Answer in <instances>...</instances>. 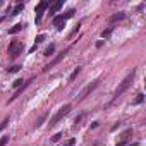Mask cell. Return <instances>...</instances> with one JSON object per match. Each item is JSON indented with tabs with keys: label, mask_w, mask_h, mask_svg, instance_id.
Masks as SVG:
<instances>
[{
	"label": "cell",
	"mask_w": 146,
	"mask_h": 146,
	"mask_svg": "<svg viewBox=\"0 0 146 146\" xmlns=\"http://www.w3.org/2000/svg\"><path fill=\"white\" fill-rule=\"evenodd\" d=\"M134 76H136V69H132V70L129 72V74L125 76V79H124V81H122V83L119 84V88L115 90V95H113V100H112V102H110V103H108V105H107L105 108H110V107H112V105H113V103L117 102V98H119V96H120V95H122L124 91H127V90L131 88V84H132V81H134Z\"/></svg>",
	"instance_id": "obj_1"
},
{
	"label": "cell",
	"mask_w": 146,
	"mask_h": 146,
	"mask_svg": "<svg viewBox=\"0 0 146 146\" xmlns=\"http://www.w3.org/2000/svg\"><path fill=\"white\" fill-rule=\"evenodd\" d=\"M70 108H72V105H70V103H67V105L60 107V108H58V112H57V113L52 117V120H50V127H53V125H55V124H57L60 119H64V117H65V115L70 112Z\"/></svg>",
	"instance_id": "obj_2"
},
{
	"label": "cell",
	"mask_w": 146,
	"mask_h": 146,
	"mask_svg": "<svg viewBox=\"0 0 146 146\" xmlns=\"http://www.w3.org/2000/svg\"><path fill=\"white\" fill-rule=\"evenodd\" d=\"M23 50H24L23 41H19V40H12V41L9 43V55H11V57H17Z\"/></svg>",
	"instance_id": "obj_3"
},
{
	"label": "cell",
	"mask_w": 146,
	"mask_h": 146,
	"mask_svg": "<svg viewBox=\"0 0 146 146\" xmlns=\"http://www.w3.org/2000/svg\"><path fill=\"white\" fill-rule=\"evenodd\" d=\"M98 84H100V79H95V81H91V83H90V84H88V86H86V88L81 91V93H79V96H78V102H83V100H84V98H86L90 93H93V91L98 88Z\"/></svg>",
	"instance_id": "obj_4"
},
{
	"label": "cell",
	"mask_w": 146,
	"mask_h": 146,
	"mask_svg": "<svg viewBox=\"0 0 146 146\" xmlns=\"http://www.w3.org/2000/svg\"><path fill=\"white\" fill-rule=\"evenodd\" d=\"M69 50H70V48H65L62 53H58V55H57V57H55V58H53V60H52L48 65H45V67H43V72H48V70H50V69H53V67H55V65H57V64H58L62 58H65V55L69 53Z\"/></svg>",
	"instance_id": "obj_5"
},
{
	"label": "cell",
	"mask_w": 146,
	"mask_h": 146,
	"mask_svg": "<svg viewBox=\"0 0 146 146\" xmlns=\"http://www.w3.org/2000/svg\"><path fill=\"white\" fill-rule=\"evenodd\" d=\"M50 4L46 2V0H41V2L36 5V9H35V12H36V17H35V23L36 24H40V21H41V16H43V12H45V9L48 7Z\"/></svg>",
	"instance_id": "obj_6"
},
{
	"label": "cell",
	"mask_w": 146,
	"mask_h": 146,
	"mask_svg": "<svg viewBox=\"0 0 146 146\" xmlns=\"http://www.w3.org/2000/svg\"><path fill=\"white\" fill-rule=\"evenodd\" d=\"M52 24H53V28H57V29L64 28V24H65V19H64V16H55V17L52 19Z\"/></svg>",
	"instance_id": "obj_7"
},
{
	"label": "cell",
	"mask_w": 146,
	"mask_h": 146,
	"mask_svg": "<svg viewBox=\"0 0 146 146\" xmlns=\"http://www.w3.org/2000/svg\"><path fill=\"white\" fill-rule=\"evenodd\" d=\"M64 5V2H62V0H58V2H55V4H50V11H48V14L50 16H53L57 11H60V7Z\"/></svg>",
	"instance_id": "obj_8"
},
{
	"label": "cell",
	"mask_w": 146,
	"mask_h": 146,
	"mask_svg": "<svg viewBox=\"0 0 146 146\" xmlns=\"http://www.w3.org/2000/svg\"><path fill=\"white\" fill-rule=\"evenodd\" d=\"M26 28V24H16V26H12L11 29H9V35H16V33H19L21 29H24Z\"/></svg>",
	"instance_id": "obj_9"
},
{
	"label": "cell",
	"mask_w": 146,
	"mask_h": 146,
	"mask_svg": "<svg viewBox=\"0 0 146 146\" xmlns=\"http://www.w3.org/2000/svg\"><path fill=\"white\" fill-rule=\"evenodd\" d=\"M124 17H125V12H117V14H113V16H112V19H110V21H112V23H117V21H122Z\"/></svg>",
	"instance_id": "obj_10"
},
{
	"label": "cell",
	"mask_w": 146,
	"mask_h": 146,
	"mask_svg": "<svg viewBox=\"0 0 146 146\" xmlns=\"http://www.w3.org/2000/svg\"><path fill=\"white\" fill-rule=\"evenodd\" d=\"M23 9H24V4H17V5L14 7V11H12V14H11V16H17L19 12H23Z\"/></svg>",
	"instance_id": "obj_11"
},
{
	"label": "cell",
	"mask_w": 146,
	"mask_h": 146,
	"mask_svg": "<svg viewBox=\"0 0 146 146\" xmlns=\"http://www.w3.org/2000/svg\"><path fill=\"white\" fill-rule=\"evenodd\" d=\"M81 72V67H76L74 70H72V74H70V78H69V81H74L76 78H78V74Z\"/></svg>",
	"instance_id": "obj_12"
},
{
	"label": "cell",
	"mask_w": 146,
	"mask_h": 146,
	"mask_svg": "<svg viewBox=\"0 0 146 146\" xmlns=\"http://www.w3.org/2000/svg\"><path fill=\"white\" fill-rule=\"evenodd\" d=\"M53 52H55V45L52 43L46 50H45V57H50V55H53Z\"/></svg>",
	"instance_id": "obj_13"
},
{
	"label": "cell",
	"mask_w": 146,
	"mask_h": 146,
	"mask_svg": "<svg viewBox=\"0 0 146 146\" xmlns=\"http://www.w3.org/2000/svg\"><path fill=\"white\" fill-rule=\"evenodd\" d=\"M143 100H144V95H143V93H139V95L136 96V100H134L132 103H134V105H139V103H143Z\"/></svg>",
	"instance_id": "obj_14"
},
{
	"label": "cell",
	"mask_w": 146,
	"mask_h": 146,
	"mask_svg": "<svg viewBox=\"0 0 146 146\" xmlns=\"http://www.w3.org/2000/svg\"><path fill=\"white\" fill-rule=\"evenodd\" d=\"M45 119H46V113H43V115H41V117H40V119H38V120L35 122V127H40V125H41V124L45 122Z\"/></svg>",
	"instance_id": "obj_15"
},
{
	"label": "cell",
	"mask_w": 146,
	"mask_h": 146,
	"mask_svg": "<svg viewBox=\"0 0 146 146\" xmlns=\"http://www.w3.org/2000/svg\"><path fill=\"white\" fill-rule=\"evenodd\" d=\"M74 14H76V11H74V9H70V11H67V12H65V14H62V16H64V19L67 21L69 17H72V16H74Z\"/></svg>",
	"instance_id": "obj_16"
},
{
	"label": "cell",
	"mask_w": 146,
	"mask_h": 146,
	"mask_svg": "<svg viewBox=\"0 0 146 146\" xmlns=\"http://www.w3.org/2000/svg\"><path fill=\"white\" fill-rule=\"evenodd\" d=\"M81 119H83V115H78V117L74 119V127H72V129H74V131L78 129V125H79V122H81Z\"/></svg>",
	"instance_id": "obj_17"
},
{
	"label": "cell",
	"mask_w": 146,
	"mask_h": 146,
	"mask_svg": "<svg viewBox=\"0 0 146 146\" xmlns=\"http://www.w3.org/2000/svg\"><path fill=\"white\" fill-rule=\"evenodd\" d=\"M7 143H9V136H4L2 139H0V146H5Z\"/></svg>",
	"instance_id": "obj_18"
},
{
	"label": "cell",
	"mask_w": 146,
	"mask_h": 146,
	"mask_svg": "<svg viewBox=\"0 0 146 146\" xmlns=\"http://www.w3.org/2000/svg\"><path fill=\"white\" fill-rule=\"evenodd\" d=\"M43 40H45V35H38V36H36V40H35V41H36L35 45H38V43H41Z\"/></svg>",
	"instance_id": "obj_19"
},
{
	"label": "cell",
	"mask_w": 146,
	"mask_h": 146,
	"mask_svg": "<svg viewBox=\"0 0 146 146\" xmlns=\"http://www.w3.org/2000/svg\"><path fill=\"white\" fill-rule=\"evenodd\" d=\"M24 84V81L23 79H17V81H14V88H21Z\"/></svg>",
	"instance_id": "obj_20"
},
{
	"label": "cell",
	"mask_w": 146,
	"mask_h": 146,
	"mask_svg": "<svg viewBox=\"0 0 146 146\" xmlns=\"http://www.w3.org/2000/svg\"><path fill=\"white\" fill-rule=\"evenodd\" d=\"M7 124H9V119H5V120H4L2 124H0V132H2V131H4V129L7 127Z\"/></svg>",
	"instance_id": "obj_21"
},
{
	"label": "cell",
	"mask_w": 146,
	"mask_h": 146,
	"mask_svg": "<svg viewBox=\"0 0 146 146\" xmlns=\"http://www.w3.org/2000/svg\"><path fill=\"white\" fill-rule=\"evenodd\" d=\"M110 33H112V28H108V29H105V31L102 33V36H103V38H107V36H110Z\"/></svg>",
	"instance_id": "obj_22"
},
{
	"label": "cell",
	"mask_w": 146,
	"mask_h": 146,
	"mask_svg": "<svg viewBox=\"0 0 146 146\" xmlns=\"http://www.w3.org/2000/svg\"><path fill=\"white\" fill-rule=\"evenodd\" d=\"M19 70H21V67H19V65H12V67L9 69V72H19Z\"/></svg>",
	"instance_id": "obj_23"
},
{
	"label": "cell",
	"mask_w": 146,
	"mask_h": 146,
	"mask_svg": "<svg viewBox=\"0 0 146 146\" xmlns=\"http://www.w3.org/2000/svg\"><path fill=\"white\" fill-rule=\"evenodd\" d=\"M60 137H62V134H60V132H58V134H55V136H53V137H52V141H53V143H55V141H58V139H60Z\"/></svg>",
	"instance_id": "obj_24"
},
{
	"label": "cell",
	"mask_w": 146,
	"mask_h": 146,
	"mask_svg": "<svg viewBox=\"0 0 146 146\" xmlns=\"http://www.w3.org/2000/svg\"><path fill=\"white\" fill-rule=\"evenodd\" d=\"M117 146H125V141H120V143H117Z\"/></svg>",
	"instance_id": "obj_25"
},
{
	"label": "cell",
	"mask_w": 146,
	"mask_h": 146,
	"mask_svg": "<svg viewBox=\"0 0 146 146\" xmlns=\"http://www.w3.org/2000/svg\"><path fill=\"white\" fill-rule=\"evenodd\" d=\"M131 146H136V144H131Z\"/></svg>",
	"instance_id": "obj_26"
}]
</instances>
